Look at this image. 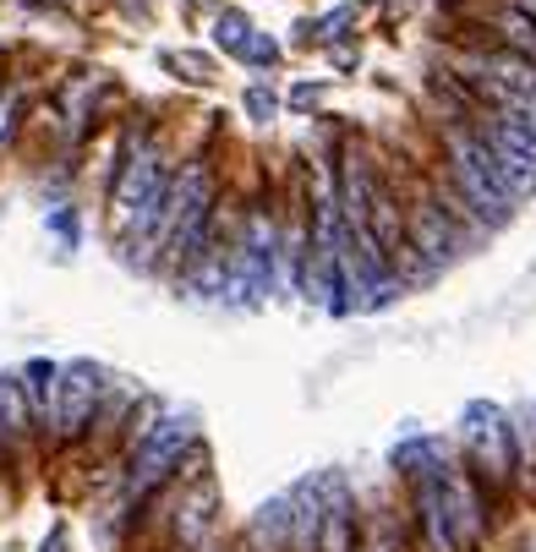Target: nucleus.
<instances>
[{
    "mask_svg": "<svg viewBox=\"0 0 536 552\" xmlns=\"http://www.w3.org/2000/svg\"><path fill=\"white\" fill-rule=\"evenodd\" d=\"M181 509H186V525H176V536H181V547H197V542H203V531L214 525V487L203 481Z\"/></svg>",
    "mask_w": 536,
    "mask_h": 552,
    "instance_id": "9d476101",
    "label": "nucleus"
},
{
    "mask_svg": "<svg viewBox=\"0 0 536 552\" xmlns=\"http://www.w3.org/2000/svg\"><path fill=\"white\" fill-rule=\"evenodd\" d=\"M318 531H323V492L318 481L290 492V552H318Z\"/></svg>",
    "mask_w": 536,
    "mask_h": 552,
    "instance_id": "6e6552de",
    "label": "nucleus"
},
{
    "mask_svg": "<svg viewBox=\"0 0 536 552\" xmlns=\"http://www.w3.org/2000/svg\"><path fill=\"white\" fill-rule=\"evenodd\" d=\"M454 208L444 203V197H416L411 203V219H405V236H411V252H422V263L427 268H438V263H449V257H460V225H454Z\"/></svg>",
    "mask_w": 536,
    "mask_h": 552,
    "instance_id": "39448f33",
    "label": "nucleus"
},
{
    "mask_svg": "<svg viewBox=\"0 0 536 552\" xmlns=\"http://www.w3.org/2000/svg\"><path fill=\"white\" fill-rule=\"evenodd\" d=\"M323 492V531H318V552H356V503L345 476H318Z\"/></svg>",
    "mask_w": 536,
    "mask_h": 552,
    "instance_id": "423d86ee",
    "label": "nucleus"
},
{
    "mask_svg": "<svg viewBox=\"0 0 536 552\" xmlns=\"http://www.w3.org/2000/svg\"><path fill=\"white\" fill-rule=\"evenodd\" d=\"M33 405H28V394H22V378H0V438H6V449L11 443H28L33 438Z\"/></svg>",
    "mask_w": 536,
    "mask_h": 552,
    "instance_id": "1a4fd4ad",
    "label": "nucleus"
},
{
    "mask_svg": "<svg viewBox=\"0 0 536 552\" xmlns=\"http://www.w3.org/2000/svg\"><path fill=\"white\" fill-rule=\"evenodd\" d=\"M438 481H444V509H449V531H454V547L471 552L482 547L487 536V492L465 465H454L449 454L438 460Z\"/></svg>",
    "mask_w": 536,
    "mask_h": 552,
    "instance_id": "f03ea898",
    "label": "nucleus"
},
{
    "mask_svg": "<svg viewBox=\"0 0 536 552\" xmlns=\"http://www.w3.org/2000/svg\"><path fill=\"white\" fill-rule=\"evenodd\" d=\"M214 39L225 44V50H247V39H252V28H247V17L241 11H230V17H219V28H214Z\"/></svg>",
    "mask_w": 536,
    "mask_h": 552,
    "instance_id": "9b49d317",
    "label": "nucleus"
},
{
    "mask_svg": "<svg viewBox=\"0 0 536 552\" xmlns=\"http://www.w3.org/2000/svg\"><path fill=\"white\" fill-rule=\"evenodd\" d=\"M247 110L258 115V121H268V115H274V93H263V88H252L247 93Z\"/></svg>",
    "mask_w": 536,
    "mask_h": 552,
    "instance_id": "2eb2a0df",
    "label": "nucleus"
},
{
    "mask_svg": "<svg viewBox=\"0 0 536 552\" xmlns=\"http://www.w3.org/2000/svg\"><path fill=\"white\" fill-rule=\"evenodd\" d=\"M186 443H192V421H186V416L154 421V427L137 438V449H132V492H148L154 481H165L181 465Z\"/></svg>",
    "mask_w": 536,
    "mask_h": 552,
    "instance_id": "7ed1b4c3",
    "label": "nucleus"
},
{
    "mask_svg": "<svg viewBox=\"0 0 536 552\" xmlns=\"http://www.w3.org/2000/svg\"><path fill=\"white\" fill-rule=\"evenodd\" d=\"M465 471L482 481L487 498H504L520 476V460H515V421L498 416L493 405H471L465 410Z\"/></svg>",
    "mask_w": 536,
    "mask_h": 552,
    "instance_id": "f257e3e1",
    "label": "nucleus"
},
{
    "mask_svg": "<svg viewBox=\"0 0 536 552\" xmlns=\"http://www.w3.org/2000/svg\"><path fill=\"white\" fill-rule=\"evenodd\" d=\"M99 399H104V372L93 361L61 372V399H55V443H72L99 421Z\"/></svg>",
    "mask_w": 536,
    "mask_h": 552,
    "instance_id": "20e7f679",
    "label": "nucleus"
},
{
    "mask_svg": "<svg viewBox=\"0 0 536 552\" xmlns=\"http://www.w3.org/2000/svg\"><path fill=\"white\" fill-rule=\"evenodd\" d=\"M361 552H400V525L389 520V514H378L372 520V536H367V547Z\"/></svg>",
    "mask_w": 536,
    "mask_h": 552,
    "instance_id": "f8f14e48",
    "label": "nucleus"
},
{
    "mask_svg": "<svg viewBox=\"0 0 536 552\" xmlns=\"http://www.w3.org/2000/svg\"><path fill=\"white\" fill-rule=\"evenodd\" d=\"M241 55H252V61H274V39H263V33H252V39H247V50H241Z\"/></svg>",
    "mask_w": 536,
    "mask_h": 552,
    "instance_id": "4468645a",
    "label": "nucleus"
},
{
    "mask_svg": "<svg viewBox=\"0 0 536 552\" xmlns=\"http://www.w3.org/2000/svg\"><path fill=\"white\" fill-rule=\"evenodd\" d=\"M22 394H28V405H33V427H39V438L55 443V399H61V367H50V361H33V367L22 372Z\"/></svg>",
    "mask_w": 536,
    "mask_h": 552,
    "instance_id": "0eeeda50",
    "label": "nucleus"
},
{
    "mask_svg": "<svg viewBox=\"0 0 536 552\" xmlns=\"http://www.w3.org/2000/svg\"><path fill=\"white\" fill-rule=\"evenodd\" d=\"M345 22H356V6H340V11H334V17H323L318 39H334V33H345Z\"/></svg>",
    "mask_w": 536,
    "mask_h": 552,
    "instance_id": "ddd939ff",
    "label": "nucleus"
},
{
    "mask_svg": "<svg viewBox=\"0 0 536 552\" xmlns=\"http://www.w3.org/2000/svg\"><path fill=\"white\" fill-rule=\"evenodd\" d=\"M44 552H66V547H61V536H55V542H44Z\"/></svg>",
    "mask_w": 536,
    "mask_h": 552,
    "instance_id": "dca6fc26",
    "label": "nucleus"
}]
</instances>
